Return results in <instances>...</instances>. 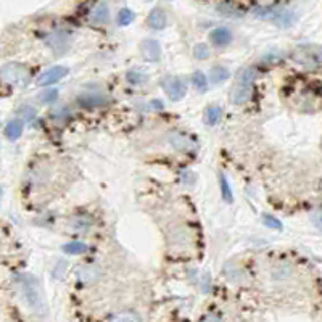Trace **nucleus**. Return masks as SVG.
<instances>
[{"label": "nucleus", "instance_id": "obj_1", "mask_svg": "<svg viewBox=\"0 0 322 322\" xmlns=\"http://www.w3.org/2000/svg\"><path fill=\"white\" fill-rule=\"evenodd\" d=\"M18 287L20 293L24 300V303L28 304V308L36 312V314H45V300H43V293L40 289V284L37 282L36 277L23 274L18 277Z\"/></svg>", "mask_w": 322, "mask_h": 322}, {"label": "nucleus", "instance_id": "obj_2", "mask_svg": "<svg viewBox=\"0 0 322 322\" xmlns=\"http://www.w3.org/2000/svg\"><path fill=\"white\" fill-rule=\"evenodd\" d=\"M0 79H2L5 84L21 87V85L28 84L29 71L24 65L12 62V63H7L0 68Z\"/></svg>", "mask_w": 322, "mask_h": 322}, {"label": "nucleus", "instance_id": "obj_3", "mask_svg": "<svg viewBox=\"0 0 322 322\" xmlns=\"http://www.w3.org/2000/svg\"><path fill=\"white\" fill-rule=\"evenodd\" d=\"M161 87H163V90L166 92V95L174 100V102H177V100H182L186 97V94H187V85L186 82L180 79V77H176V76H168V77H164V79L161 81Z\"/></svg>", "mask_w": 322, "mask_h": 322}, {"label": "nucleus", "instance_id": "obj_4", "mask_svg": "<svg viewBox=\"0 0 322 322\" xmlns=\"http://www.w3.org/2000/svg\"><path fill=\"white\" fill-rule=\"evenodd\" d=\"M295 62L306 66L322 63V47H301L293 54Z\"/></svg>", "mask_w": 322, "mask_h": 322}, {"label": "nucleus", "instance_id": "obj_5", "mask_svg": "<svg viewBox=\"0 0 322 322\" xmlns=\"http://www.w3.org/2000/svg\"><path fill=\"white\" fill-rule=\"evenodd\" d=\"M68 74V68L65 66H52L49 69H45L39 77H37V85L39 87H47L52 84H57L58 81H62L63 77Z\"/></svg>", "mask_w": 322, "mask_h": 322}, {"label": "nucleus", "instance_id": "obj_6", "mask_svg": "<svg viewBox=\"0 0 322 322\" xmlns=\"http://www.w3.org/2000/svg\"><path fill=\"white\" fill-rule=\"evenodd\" d=\"M141 55L145 62L156 63L161 60V45L158 40L155 39H145L141 43Z\"/></svg>", "mask_w": 322, "mask_h": 322}, {"label": "nucleus", "instance_id": "obj_7", "mask_svg": "<svg viewBox=\"0 0 322 322\" xmlns=\"http://www.w3.org/2000/svg\"><path fill=\"white\" fill-rule=\"evenodd\" d=\"M147 23H149V26L152 29L155 31H161L166 28L168 24V16H166V12L163 10L161 7H155L150 10L149 16H147Z\"/></svg>", "mask_w": 322, "mask_h": 322}, {"label": "nucleus", "instance_id": "obj_8", "mask_svg": "<svg viewBox=\"0 0 322 322\" xmlns=\"http://www.w3.org/2000/svg\"><path fill=\"white\" fill-rule=\"evenodd\" d=\"M168 141L172 145V149H176L179 152H190L195 149V144L192 139L186 134H180V132H171Z\"/></svg>", "mask_w": 322, "mask_h": 322}, {"label": "nucleus", "instance_id": "obj_9", "mask_svg": "<svg viewBox=\"0 0 322 322\" xmlns=\"http://www.w3.org/2000/svg\"><path fill=\"white\" fill-rule=\"evenodd\" d=\"M210 40L214 47H227L232 42V32L227 28H216L210 32Z\"/></svg>", "mask_w": 322, "mask_h": 322}, {"label": "nucleus", "instance_id": "obj_10", "mask_svg": "<svg viewBox=\"0 0 322 322\" xmlns=\"http://www.w3.org/2000/svg\"><path fill=\"white\" fill-rule=\"evenodd\" d=\"M77 281L81 284H94L100 277V269L94 264H87L77 269Z\"/></svg>", "mask_w": 322, "mask_h": 322}, {"label": "nucleus", "instance_id": "obj_11", "mask_svg": "<svg viewBox=\"0 0 322 322\" xmlns=\"http://www.w3.org/2000/svg\"><path fill=\"white\" fill-rule=\"evenodd\" d=\"M251 95V85H245V84H236V87L231 92V100L234 105H242L245 103Z\"/></svg>", "mask_w": 322, "mask_h": 322}, {"label": "nucleus", "instance_id": "obj_12", "mask_svg": "<svg viewBox=\"0 0 322 322\" xmlns=\"http://www.w3.org/2000/svg\"><path fill=\"white\" fill-rule=\"evenodd\" d=\"M108 100L105 95H99V94H85V95H81L79 99H77V103H79L81 107H85V108H92V107H102L105 105Z\"/></svg>", "mask_w": 322, "mask_h": 322}, {"label": "nucleus", "instance_id": "obj_13", "mask_svg": "<svg viewBox=\"0 0 322 322\" xmlns=\"http://www.w3.org/2000/svg\"><path fill=\"white\" fill-rule=\"evenodd\" d=\"M4 132H5V137L10 139V141H16V139H20L21 134H23V121L21 119L8 121Z\"/></svg>", "mask_w": 322, "mask_h": 322}, {"label": "nucleus", "instance_id": "obj_14", "mask_svg": "<svg viewBox=\"0 0 322 322\" xmlns=\"http://www.w3.org/2000/svg\"><path fill=\"white\" fill-rule=\"evenodd\" d=\"M229 69L225 68V66H221V65H216L211 68V73H210V81L213 85H219L222 82H225L229 79Z\"/></svg>", "mask_w": 322, "mask_h": 322}, {"label": "nucleus", "instance_id": "obj_15", "mask_svg": "<svg viewBox=\"0 0 322 322\" xmlns=\"http://www.w3.org/2000/svg\"><path fill=\"white\" fill-rule=\"evenodd\" d=\"M90 20L95 24H105V23H108V20H110V10H108L107 4L95 5V8L92 10V15H90Z\"/></svg>", "mask_w": 322, "mask_h": 322}, {"label": "nucleus", "instance_id": "obj_16", "mask_svg": "<svg viewBox=\"0 0 322 322\" xmlns=\"http://www.w3.org/2000/svg\"><path fill=\"white\" fill-rule=\"evenodd\" d=\"M171 242L174 245H189L192 242V234L186 227H177L171 232Z\"/></svg>", "mask_w": 322, "mask_h": 322}, {"label": "nucleus", "instance_id": "obj_17", "mask_svg": "<svg viewBox=\"0 0 322 322\" xmlns=\"http://www.w3.org/2000/svg\"><path fill=\"white\" fill-rule=\"evenodd\" d=\"M222 119V108L221 107H208L205 111V121L208 126H216L219 124V121Z\"/></svg>", "mask_w": 322, "mask_h": 322}, {"label": "nucleus", "instance_id": "obj_18", "mask_svg": "<svg viewBox=\"0 0 322 322\" xmlns=\"http://www.w3.org/2000/svg\"><path fill=\"white\" fill-rule=\"evenodd\" d=\"M87 250H89V247L81 240H71L63 245V251L66 255H82Z\"/></svg>", "mask_w": 322, "mask_h": 322}, {"label": "nucleus", "instance_id": "obj_19", "mask_svg": "<svg viewBox=\"0 0 322 322\" xmlns=\"http://www.w3.org/2000/svg\"><path fill=\"white\" fill-rule=\"evenodd\" d=\"M108 322H142V319L135 311H121L118 314L111 316Z\"/></svg>", "mask_w": 322, "mask_h": 322}, {"label": "nucleus", "instance_id": "obj_20", "mask_svg": "<svg viewBox=\"0 0 322 322\" xmlns=\"http://www.w3.org/2000/svg\"><path fill=\"white\" fill-rule=\"evenodd\" d=\"M134 18H135L134 12L130 10V8L124 7V8H121V10H119V13L116 16V21H118L119 26H129L130 23L134 21Z\"/></svg>", "mask_w": 322, "mask_h": 322}, {"label": "nucleus", "instance_id": "obj_21", "mask_svg": "<svg viewBox=\"0 0 322 322\" xmlns=\"http://www.w3.org/2000/svg\"><path fill=\"white\" fill-rule=\"evenodd\" d=\"M126 79L132 85H141L147 81V76L142 71H139V69H130V71H127V74H126Z\"/></svg>", "mask_w": 322, "mask_h": 322}, {"label": "nucleus", "instance_id": "obj_22", "mask_svg": "<svg viewBox=\"0 0 322 322\" xmlns=\"http://www.w3.org/2000/svg\"><path fill=\"white\" fill-rule=\"evenodd\" d=\"M192 84L198 92H205L208 87V79L202 71H195L192 74Z\"/></svg>", "mask_w": 322, "mask_h": 322}, {"label": "nucleus", "instance_id": "obj_23", "mask_svg": "<svg viewBox=\"0 0 322 322\" xmlns=\"http://www.w3.org/2000/svg\"><path fill=\"white\" fill-rule=\"evenodd\" d=\"M256 79V71L253 68H247V69H243V71L240 73L239 76V84H245V85H253Z\"/></svg>", "mask_w": 322, "mask_h": 322}, {"label": "nucleus", "instance_id": "obj_24", "mask_svg": "<svg viewBox=\"0 0 322 322\" xmlns=\"http://www.w3.org/2000/svg\"><path fill=\"white\" fill-rule=\"evenodd\" d=\"M219 184H221V192H222V198L225 200L227 203H232L234 202V195H232V190H231V186L227 179H225L224 174H219Z\"/></svg>", "mask_w": 322, "mask_h": 322}, {"label": "nucleus", "instance_id": "obj_25", "mask_svg": "<svg viewBox=\"0 0 322 322\" xmlns=\"http://www.w3.org/2000/svg\"><path fill=\"white\" fill-rule=\"evenodd\" d=\"M36 115H37L36 108L31 105H21L18 108V116L21 118V121H32L36 118Z\"/></svg>", "mask_w": 322, "mask_h": 322}, {"label": "nucleus", "instance_id": "obj_26", "mask_svg": "<svg viewBox=\"0 0 322 322\" xmlns=\"http://www.w3.org/2000/svg\"><path fill=\"white\" fill-rule=\"evenodd\" d=\"M92 225V221L89 219V217H87L85 219V216H82V217H76V219L73 221V227L71 229H74V231H89V227Z\"/></svg>", "mask_w": 322, "mask_h": 322}, {"label": "nucleus", "instance_id": "obj_27", "mask_svg": "<svg viewBox=\"0 0 322 322\" xmlns=\"http://www.w3.org/2000/svg\"><path fill=\"white\" fill-rule=\"evenodd\" d=\"M194 57L197 60H206L210 57V47L205 45V43H197L194 47Z\"/></svg>", "mask_w": 322, "mask_h": 322}, {"label": "nucleus", "instance_id": "obj_28", "mask_svg": "<svg viewBox=\"0 0 322 322\" xmlns=\"http://www.w3.org/2000/svg\"><path fill=\"white\" fill-rule=\"evenodd\" d=\"M263 222H264L266 227H269V229H274V231H281L282 229V222L277 219V217L271 216V214H266L263 217Z\"/></svg>", "mask_w": 322, "mask_h": 322}, {"label": "nucleus", "instance_id": "obj_29", "mask_svg": "<svg viewBox=\"0 0 322 322\" xmlns=\"http://www.w3.org/2000/svg\"><path fill=\"white\" fill-rule=\"evenodd\" d=\"M58 99V90L57 89H47L45 92L40 94V102L42 103H54Z\"/></svg>", "mask_w": 322, "mask_h": 322}, {"label": "nucleus", "instance_id": "obj_30", "mask_svg": "<svg viewBox=\"0 0 322 322\" xmlns=\"http://www.w3.org/2000/svg\"><path fill=\"white\" fill-rule=\"evenodd\" d=\"M312 222H314L316 227L322 232V211H316L312 214Z\"/></svg>", "mask_w": 322, "mask_h": 322}, {"label": "nucleus", "instance_id": "obj_31", "mask_svg": "<svg viewBox=\"0 0 322 322\" xmlns=\"http://www.w3.org/2000/svg\"><path fill=\"white\" fill-rule=\"evenodd\" d=\"M202 322H222V319H221V316H217V314H208V316L203 317Z\"/></svg>", "mask_w": 322, "mask_h": 322}, {"label": "nucleus", "instance_id": "obj_32", "mask_svg": "<svg viewBox=\"0 0 322 322\" xmlns=\"http://www.w3.org/2000/svg\"><path fill=\"white\" fill-rule=\"evenodd\" d=\"M52 115H54L55 118H62L63 115H66V116H68V111H66V108H65V107H62V108L54 110V113H52Z\"/></svg>", "mask_w": 322, "mask_h": 322}, {"label": "nucleus", "instance_id": "obj_33", "mask_svg": "<svg viewBox=\"0 0 322 322\" xmlns=\"http://www.w3.org/2000/svg\"><path fill=\"white\" fill-rule=\"evenodd\" d=\"M150 107L155 108V110H163V108H164V105H163L161 100H152V102H150Z\"/></svg>", "mask_w": 322, "mask_h": 322}, {"label": "nucleus", "instance_id": "obj_34", "mask_svg": "<svg viewBox=\"0 0 322 322\" xmlns=\"http://www.w3.org/2000/svg\"><path fill=\"white\" fill-rule=\"evenodd\" d=\"M0 197H2V189H0Z\"/></svg>", "mask_w": 322, "mask_h": 322}]
</instances>
